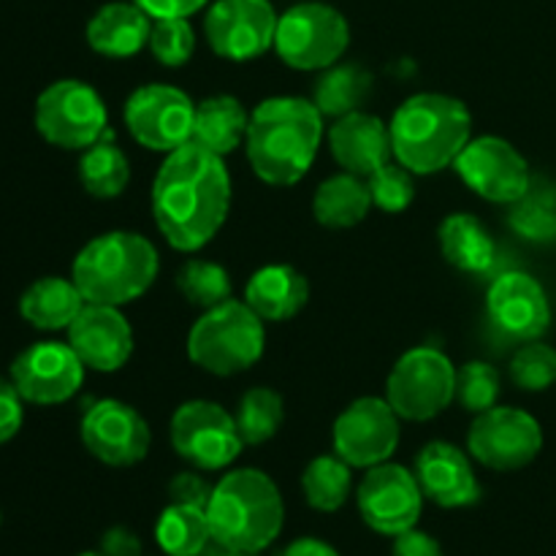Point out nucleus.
Segmentation results:
<instances>
[{
  "label": "nucleus",
  "mask_w": 556,
  "mask_h": 556,
  "mask_svg": "<svg viewBox=\"0 0 556 556\" xmlns=\"http://www.w3.org/2000/svg\"><path fill=\"white\" fill-rule=\"evenodd\" d=\"M231 210L226 161L188 141L168 152L152 182V215L179 253H199L217 237Z\"/></svg>",
  "instance_id": "nucleus-1"
},
{
  "label": "nucleus",
  "mask_w": 556,
  "mask_h": 556,
  "mask_svg": "<svg viewBox=\"0 0 556 556\" xmlns=\"http://www.w3.org/2000/svg\"><path fill=\"white\" fill-rule=\"evenodd\" d=\"M324 139V114L296 96L266 98L250 114L248 161L266 185L291 188L313 168Z\"/></svg>",
  "instance_id": "nucleus-2"
},
{
  "label": "nucleus",
  "mask_w": 556,
  "mask_h": 556,
  "mask_svg": "<svg viewBox=\"0 0 556 556\" xmlns=\"http://www.w3.org/2000/svg\"><path fill=\"white\" fill-rule=\"evenodd\" d=\"M212 541L228 554H261L280 538L286 503L266 472L242 467L212 486L206 503Z\"/></svg>",
  "instance_id": "nucleus-3"
},
{
  "label": "nucleus",
  "mask_w": 556,
  "mask_h": 556,
  "mask_svg": "<svg viewBox=\"0 0 556 556\" xmlns=\"http://www.w3.org/2000/svg\"><path fill=\"white\" fill-rule=\"evenodd\" d=\"M391 152L410 174H438L459 157L472 134V114L459 98L418 92L402 101L389 125Z\"/></svg>",
  "instance_id": "nucleus-4"
},
{
  "label": "nucleus",
  "mask_w": 556,
  "mask_h": 556,
  "mask_svg": "<svg viewBox=\"0 0 556 556\" xmlns=\"http://www.w3.org/2000/svg\"><path fill=\"white\" fill-rule=\"evenodd\" d=\"M161 271L155 244L136 231H109L90 239L71 266V280L87 304L123 307L144 296Z\"/></svg>",
  "instance_id": "nucleus-5"
},
{
  "label": "nucleus",
  "mask_w": 556,
  "mask_h": 556,
  "mask_svg": "<svg viewBox=\"0 0 556 556\" xmlns=\"http://www.w3.org/2000/svg\"><path fill=\"white\" fill-rule=\"evenodd\" d=\"M264 320L248 307V302H228L206 309L188 334V358L199 369L220 378L248 372L264 356Z\"/></svg>",
  "instance_id": "nucleus-6"
},
{
  "label": "nucleus",
  "mask_w": 556,
  "mask_h": 556,
  "mask_svg": "<svg viewBox=\"0 0 556 556\" xmlns=\"http://www.w3.org/2000/svg\"><path fill=\"white\" fill-rule=\"evenodd\" d=\"M351 47V25L329 3H296L277 20L275 52L296 71H326Z\"/></svg>",
  "instance_id": "nucleus-7"
},
{
  "label": "nucleus",
  "mask_w": 556,
  "mask_h": 556,
  "mask_svg": "<svg viewBox=\"0 0 556 556\" xmlns=\"http://www.w3.org/2000/svg\"><path fill=\"white\" fill-rule=\"evenodd\" d=\"M33 119L38 134L60 150L85 152L109 134L106 103L81 79H58L41 90Z\"/></svg>",
  "instance_id": "nucleus-8"
},
{
  "label": "nucleus",
  "mask_w": 556,
  "mask_h": 556,
  "mask_svg": "<svg viewBox=\"0 0 556 556\" xmlns=\"http://www.w3.org/2000/svg\"><path fill=\"white\" fill-rule=\"evenodd\" d=\"M456 396V369L432 345L402 353L386 380V400L405 421H432Z\"/></svg>",
  "instance_id": "nucleus-9"
},
{
  "label": "nucleus",
  "mask_w": 556,
  "mask_h": 556,
  "mask_svg": "<svg viewBox=\"0 0 556 556\" xmlns=\"http://www.w3.org/2000/svg\"><path fill=\"white\" fill-rule=\"evenodd\" d=\"M168 438L174 451L199 470H226L244 448L237 418L210 400H190L179 405L172 416Z\"/></svg>",
  "instance_id": "nucleus-10"
},
{
  "label": "nucleus",
  "mask_w": 556,
  "mask_h": 556,
  "mask_svg": "<svg viewBox=\"0 0 556 556\" xmlns=\"http://www.w3.org/2000/svg\"><path fill=\"white\" fill-rule=\"evenodd\" d=\"M467 451L483 467L514 472L538 459L543 451V429L535 416L519 407H497L478 413L467 432Z\"/></svg>",
  "instance_id": "nucleus-11"
},
{
  "label": "nucleus",
  "mask_w": 556,
  "mask_h": 556,
  "mask_svg": "<svg viewBox=\"0 0 556 556\" xmlns=\"http://www.w3.org/2000/svg\"><path fill=\"white\" fill-rule=\"evenodd\" d=\"M123 117L141 147L168 155L193 139L195 103L179 87L144 85L130 92Z\"/></svg>",
  "instance_id": "nucleus-12"
},
{
  "label": "nucleus",
  "mask_w": 556,
  "mask_h": 556,
  "mask_svg": "<svg viewBox=\"0 0 556 556\" xmlns=\"http://www.w3.org/2000/svg\"><path fill=\"white\" fill-rule=\"evenodd\" d=\"M424 500L427 497L418 486L416 472L394 465V462L369 467L356 492L358 514H362L364 525L386 538H396L407 530H416L418 519H421Z\"/></svg>",
  "instance_id": "nucleus-13"
},
{
  "label": "nucleus",
  "mask_w": 556,
  "mask_h": 556,
  "mask_svg": "<svg viewBox=\"0 0 556 556\" xmlns=\"http://www.w3.org/2000/svg\"><path fill=\"white\" fill-rule=\"evenodd\" d=\"M277 20L269 0H217L206 11V43L217 58L248 63L275 49Z\"/></svg>",
  "instance_id": "nucleus-14"
},
{
  "label": "nucleus",
  "mask_w": 556,
  "mask_h": 556,
  "mask_svg": "<svg viewBox=\"0 0 556 556\" xmlns=\"http://www.w3.org/2000/svg\"><path fill=\"white\" fill-rule=\"evenodd\" d=\"M331 443H334V454L351 467L369 470L375 465H383L400 445V416L389 405V400L362 396L337 416Z\"/></svg>",
  "instance_id": "nucleus-15"
},
{
  "label": "nucleus",
  "mask_w": 556,
  "mask_h": 556,
  "mask_svg": "<svg viewBox=\"0 0 556 556\" xmlns=\"http://www.w3.org/2000/svg\"><path fill=\"white\" fill-rule=\"evenodd\" d=\"M467 188L494 204H514L530 190L532 177L525 155L500 136H478L467 141L454 161Z\"/></svg>",
  "instance_id": "nucleus-16"
},
{
  "label": "nucleus",
  "mask_w": 556,
  "mask_h": 556,
  "mask_svg": "<svg viewBox=\"0 0 556 556\" xmlns=\"http://www.w3.org/2000/svg\"><path fill=\"white\" fill-rule=\"evenodd\" d=\"M85 364L68 342H36L11 364V383L30 405L52 407L68 402L85 380Z\"/></svg>",
  "instance_id": "nucleus-17"
},
{
  "label": "nucleus",
  "mask_w": 556,
  "mask_h": 556,
  "mask_svg": "<svg viewBox=\"0 0 556 556\" xmlns=\"http://www.w3.org/2000/svg\"><path fill=\"white\" fill-rule=\"evenodd\" d=\"M81 443L109 467H134L150 454L152 434L139 410L119 400H101L81 418Z\"/></svg>",
  "instance_id": "nucleus-18"
},
{
  "label": "nucleus",
  "mask_w": 556,
  "mask_h": 556,
  "mask_svg": "<svg viewBox=\"0 0 556 556\" xmlns=\"http://www.w3.org/2000/svg\"><path fill=\"white\" fill-rule=\"evenodd\" d=\"M489 320L519 342L541 340L552 324V307L541 282L527 271H505L489 286Z\"/></svg>",
  "instance_id": "nucleus-19"
},
{
  "label": "nucleus",
  "mask_w": 556,
  "mask_h": 556,
  "mask_svg": "<svg viewBox=\"0 0 556 556\" xmlns=\"http://www.w3.org/2000/svg\"><path fill=\"white\" fill-rule=\"evenodd\" d=\"M65 331L81 364L96 372H117L134 353V329L119 307L85 304Z\"/></svg>",
  "instance_id": "nucleus-20"
},
{
  "label": "nucleus",
  "mask_w": 556,
  "mask_h": 556,
  "mask_svg": "<svg viewBox=\"0 0 556 556\" xmlns=\"http://www.w3.org/2000/svg\"><path fill=\"white\" fill-rule=\"evenodd\" d=\"M413 472L424 497L440 508H470L481 500V483L472 470L470 456L445 440L424 445Z\"/></svg>",
  "instance_id": "nucleus-21"
},
{
  "label": "nucleus",
  "mask_w": 556,
  "mask_h": 556,
  "mask_svg": "<svg viewBox=\"0 0 556 556\" xmlns=\"http://www.w3.org/2000/svg\"><path fill=\"white\" fill-rule=\"evenodd\" d=\"M329 147L334 161L348 174H356V177L367 179L383 163H389V125L369 112H351L331 125Z\"/></svg>",
  "instance_id": "nucleus-22"
},
{
  "label": "nucleus",
  "mask_w": 556,
  "mask_h": 556,
  "mask_svg": "<svg viewBox=\"0 0 556 556\" xmlns=\"http://www.w3.org/2000/svg\"><path fill=\"white\" fill-rule=\"evenodd\" d=\"M152 16L141 5L114 3L101 5L87 22V43L103 58H134L150 43Z\"/></svg>",
  "instance_id": "nucleus-23"
},
{
  "label": "nucleus",
  "mask_w": 556,
  "mask_h": 556,
  "mask_svg": "<svg viewBox=\"0 0 556 556\" xmlns=\"http://www.w3.org/2000/svg\"><path fill=\"white\" fill-rule=\"evenodd\" d=\"M309 299V282L299 269L288 264H269L255 271L244 286V302L269 324L296 318Z\"/></svg>",
  "instance_id": "nucleus-24"
},
{
  "label": "nucleus",
  "mask_w": 556,
  "mask_h": 556,
  "mask_svg": "<svg viewBox=\"0 0 556 556\" xmlns=\"http://www.w3.org/2000/svg\"><path fill=\"white\" fill-rule=\"evenodd\" d=\"M85 296L74 280L41 277L20 299V315L38 331L68 329L85 307Z\"/></svg>",
  "instance_id": "nucleus-25"
},
{
  "label": "nucleus",
  "mask_w": 556,
  "mask_h": 556,
  "mask_svg": "<svg viewBox=\"0 0 556 556\" xmlns=\"http://www.w3.org/2000/svg\"><path fill=\"white\" fill-rule=\"evenodd\" d=\"M250 114L244 112L242 101L233 96H210L201 103H195L193 119V139L204 150L226 157L248 139Z\"/></svg>",
  "instance_id": "nucleus-26"
},
{
  "label": "nucleus",
  "mask_w": 556,
  "mask_h": 556,
  "mask_svg": "<svg viewBox=\"0 0 556 556\" xmlns=\"http://www.w3.org/2000/svg\"><path fill=\"white\" fill-rule=\"evenodd\" d=\"M440 250L451 266L467 275H481L494 264V239L476 215L456 212L440 223Z\"/></svg>",
  "instance_id": "nucleus-27"
},
{
  "label": "nucleus",
  "mask_w": 556,
  "mask_h": 556,
  "mask_svg": "<svg viewBox=\"0 0 556 556\" xmlns=\"http://www.w3.org/2000/svg\"><path fill=\"white\" fill-rule=\"evenodd\" d=\"M372 210L367 182L356 174H334L318 185L313 195V215L326 228H353Z\"/></svg>",
  "instance_id": "nucleus-28"
},
{
  "label": "nucleus",
  "mask_w": 556,
  "mask_h": 556,
  "mask_svg": "<svg viewBox=\"0 0 556 556\" xmlns=\"http://www.w3.org/2000/svg\"><path fill=\"white\" fill-rule=\"evenodd\" d=\"M372 96V74L356 63L331 65L318 76L313 90V103L324 117H345L362 112L367 98Z\"/></svg>",
  "instance_id": "nucleus-29"
},
{
  "label": "nucleus",
  "mask_w": 556,
  "mask_h": 556,
  "mask_svg": "<svg viewBox=\"0 0 556 556\" xmlns=\"http://www.w3.org/2000/svg\"><path fill=\"white\" fill-rule=\"evenodd\" d=\"M79 182L92 199H117L130 182V161L109 130L79 157Z\"/></svg>",
  "instance_id": "nucleus-30"
},
{
  "label": "nucleus",
  "mask_w": 556,
  "mask_h": 556,
  "mask_svg": "<svg viewBox=\"0 0 556 556\" xmlns=\"http://www.w3.org/2000/svg\"><path fill=\"white\" fill-rule=\"evenodd\" d=\"M155 541L166 556H199L212 541L206 510L172 503L157 519Z\"/></svg>",
  "instance_id": "nucleus-31"
},
{
  "label": "nucleus",
  "mask_w": 556,
  "mask_h": 556,
  "mask_svg": "<svg viewBox=\"0 0 556 556\" xmlns=\"http://www.w3.org/2000/svg\"><path fill=\"white\" fill-rule=\"evenodd\" d=\"M351 470L353 467L337 454L315 456L302 472V492L309 508L337 514L351 497Z\"/></svg>",
  "instance_id": "nucleus-32"
},
{
  "label": "nucleus",
  "mask_w": 556,
  "mask_h": 556,
  "mask_svg": "<svg viewBox=\"0 0 556 556\" xmlns=\"http://www.w3.org/2000/svg\"><path fill=\"white\" fill-rule=\"evenodd\" d=\"M237 429L244 445H264L280 432L286 421V402L269 386H255L244 391L237 407Z\"/></svg>",
  "instance_id": "nucleus-33"
},
{
  "label": "nucleus",
  "mask_w": 556,
  "mask_h": 556,
  "mask_svg": "<svg viewBox=\"0 0 556 556\" xmlns=\"http://www.w3.org/2000/svg\"><path fill=\"white\" fill-rule=\"evenodd\" d=\"M508 223L519 237L530 242L556 239V190L546 182H532L521 199L510 204Z\"/></svg>",
  "instance_id": "nucleus-34"
},
{
  "label": "nucleus",
  "mask_w": 556,
  "mask_h": 556,
  "mask_svg": "<svg viewBox=\"0 0 556 556\" xmlns=\"http://www.w3.org/2000/svg\"><path fill=\"white\" fill-rule=\"evenodd\" d=\"M177 288L188 304L199 309H212L217 304L228 302L233 293L231 277L228 271L223 269L220 264L215 261H204V258H193L179 269L177 275Z\"/></svg>",
  "instance_id": "nucleus-35"
},
{
  "label": "nucleus",
  "mask_w": 556,
  "mask_h": 556,
  "mask_svg": "<svg viewBox=\"0 0 556 556\" xmlns=\"http://www.w3.org/2000/svg\"><path fill=\"white\" fill-rule=\"evenodd\" d=\"M150 52L166 68H179L190 60L195 49V33L188 16H174V20H152L150 30Z\"/></svg>",
  "instance_id": "nucleus-36"
},
{
  "label": "nucleus",
  "mask_w": 556,
  "mask_h": 556,
  "mask_svg": "<svg viewBox=\"0 0 556 556\" xmlns=\"http://www.w3.org/2000/svg\"><path fill=\"white\" fill-rule=\"evenodd\" d=\"M510 380L525 391H546L556 383V351L541 340L525 342L510 362Z\"/></svg>",
  "instance_id": "nucleus-37"
},
{
  "label": "nucleus",
  "mask_w": 556,
  "mask_h": 556,
  "mask_svg": "<svg viewBox=\"0 0 556 556\" xmlns=\"http://www.w3.org/2000/svg\"><path fill=\"white\" fill-rule=\"evenodd\" d=\"M500 372L486 362H467L456 369V400L470 413H486L497 405Z\"/></svg>",
  "instance_id": "nucleus-38"
},
{
  "label": "nucleus",
  "mask_w": 556,
  "mask_h": 556,
  "mask_svg": "<svg viewBox=\"0 0 556 556\" xmlns=\"http://www.w3.org/2000/svg\"><path fill=\"white\" fill-rule=\"evenodd\" d=\"M369 195L378 210L389 212V215H400L413 204L416 195V185H413V174L407 172L402 163H383L378 172L367 177Z\"/></svg>",
  "instance_id": "nucleus-39"
},
{
  "label": "nucleus",
  "mask_w": 556,
  "mask_h": 556,
  "mask_svg": "<svg viewBox=\"0 0 556 556\" xmlns=\"http://www.w3.org/2000/svg\"><path fill=\"white\" fill-rule=\"evenodd\" d=\"M25 421V400L11 383V378L0 375V445L16 438Z\"/></svg>",
  "instance_id": "nucleus-40"
},
{
  "label": "nucleus",
  "mask_w": 556,
  "mask_h": 556,
  "mask_svg": "<svg viewBox=\"0 0 556 556\" xmlns=\"http://www.w3.org/2000/svg\"><path fill=\"white\" fill-rule=\"evenodd\" d=\"M168 494H172V503L182 505H195V508H204L212 497V486L195 472H179L172 483H168Z\"/></svg>",
  "instance_id": "nucleus-41"
},
{
  "label": "nucleus",
  "mask_w": 556,
  "mask_h": 556,
  "mask_svg": "<svg viewBox=\"0 0 556 556\" xmlns=\"http://www.w3.org/2000/svg\"><path fill=\"white\" fill-rule=\"evenodd\" d=\"M391 556H445L438 538L427 535L421 530H407L394 538V552Z\"/></svg>",
  "instance_id": "nucleus-42"
},
{
  "label": "nucleus",
  "mask_w": 556,
  "mask_h": 556,
  "mask_svg": "<svg viewBox=\"0 0 556 556\" xmlns=\"http://www.w3.org/2000/svg\"><path fill=\"white\" fill-rule=\"evenodd\" d=\"M101 552L106 556H141L144 546H141V538L130 527L117 525L101 535Z\"/></svg>",
  "instance_id": "nucleus-43"
},
{
  "label": "nucleus",
  "mask_w": 556,
  "mask_h": 556,
  "mask_svg": "<svg viewBox=\"0 0 556 556\" xmlns=\"http://www.w3.org/2000/svg\"><path fill=\"white\" fill-rule=\"evenodd\" d=\"M147 11L152 20H174V16H190L204 9L210 0H134Z\"/></svg>",
  "instance_id": "nucleus-44"
},
{
  "label": "nucleus",
  "mask_w": 556,
  "mask_h": 556,
  "mask_svg": "<svg viewBox=\"0 0 556 556\" xmlns=\"http://www.w3.org/2000/svg\"><path fill=\"white\" fill-rule=\"evenodd\" d=\"M282 556H342L331 543L320 541V538H299L291 546L282 552Z\"/></svg>",
  "instance_id": "nucleus-45"
},
{
  "label": "nucleus",
  "mask_w": 556,
  "mask_h": 556,
  "mask_svg": "<svg viewBox=\"0 0 556 556\" xmlns=\"http://www.w3.org/2000/svg\"><path fill=\"white\" fill-rule=\"evenodd\" d=\"M76 556H106L103 552H85V554H76Z\"/></svg>",
  "instance_id": "nucleus-46"
},
{
  "label": "nucleus",
  "mask_w": 556,
  "mask_h": 556,
  "mask_svg": "<svg viewBox=\"0 0 556 556\" xmlns=\"http://www.w3.org/2000/svg\"><path fill=\"white\" fill-rule=\"evenodd\" d=\"M223 556H261V554H228V552H226Z\"/></svg>",
  "instance_id": "nucleus-47"
},
{
  "label": "nucleus",
  "mask_w": 556,
  "mask_h": 556,
  "mask_svg": "<svg viewBox=\"0 0 556 556\" xmlns=\"http://www.w3.org/2000/svg\"><path fill=\"white\" fill-rule=\"evenodd\" d=\"M0 521H3V516H0Z\"/></svg>",
  "instance_id": "nucleus-48"
}]
</instances>
